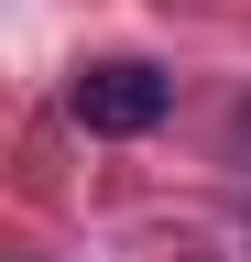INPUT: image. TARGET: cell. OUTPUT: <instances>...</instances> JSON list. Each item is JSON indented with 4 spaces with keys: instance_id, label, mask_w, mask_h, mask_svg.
<instances>
[{
    "instance_id": "6da1fadb",
    "label": "cell",
    "mask_w": 251,
    "mask_h": 262,
    "mask_svg": "<svg viewBox=\"0 0 251 262\" xmlns=\"http://www.w3.org/2000/svg\"><path fill=\"white\" fill-rule=\"evenodd\" d=\"M66 110H77V131H99V142H131V131H153L175 110V77L142 66V55H99V66L66 77Z\"/></svg>"
}]
</instances>
